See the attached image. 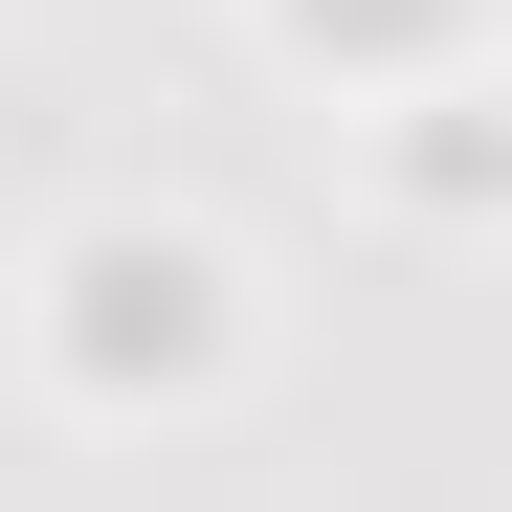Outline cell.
Segmentation results:
<instances>
[{
	"label": "cell",
	"mask_w": 512,
	"mask_h": 512,
	"mask_svg": "<svg viewBox=\"0 0 512 512\" xmlns=\"http://www.w3.org/2000/svg\"><path fill=\"white\" fill-rule=\"evenodd\" d=\"M23 312H45V379L67 401H201L245 357V268H223L201 223H67Z\"/></svg>",
	"instance_id": "cell-1"
}]
</instances>
